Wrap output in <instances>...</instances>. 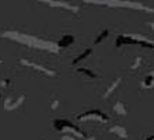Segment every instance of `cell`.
<instances>
[{
	"mask_svg": "<svg viewBox=\"0 0 154 140\" xmlns=\"http://www.w3.org/2000/svg\"><path fill=\"white\" fill-rule=\"evenodd\" d=\"M4 38H13L16 39L17 42H21V44H25L29 48H38V49H45V51H49V52H57L59 48L56 45H53L52 42H46V41L42 39H37L35 36H28L24 35V34H20V32H13V31H7L3 34Z\"/></svg>",
	"mask_w": 154,
	"mask_h": 140,
	"instance_id": "cell-1",
	"label": "cell"
},
{
	"mask_svg": "<svg viewBox=\"0 0 154 140\" xmlns=\"http://www.w3.org/2000/svg\"><path fill=\"white\" fill-rule=\"evenodd\" d=\"M123 45H140L143 48L154 49V41L147 39L146 36L142 35H119L115 41V46L121 48Z\"/></svg>",
	"mask_w": 154,
	"mask_h": 140,
	"instance_id": "cell-2",
	"label": "cell"
},
{
	"mask_svg": "<svg viewBox=\"0 0 154 140\" xmlns=\"http://www.w3.org/2000/svg\"><path fill=\"white\" fill-rule=\"evenodd\" d=\"M53 128L55 130H59V132H67L70 135H74L77 137H81V139H84L85 135L84 132L79 129L76 125H73L70 120L67 119H55L53 120Z\"/></svg>",
	"mask_w": 154,
	"mask_h": 140,
	"instance_id": "cell-3",
	"label": "cell"
},
{
	"mask_svg": "<svg viewBox=\"0 0 154 140\" xmlns=\"http://www.w3.org/2000/svg\"><path fill=\"white\" fill-rule=\"evenodd\" d=\"M77 119L79 120H98V122H101V123H106V122L111 120V118L106 115V114H104V112L98 111V109H93V111L84 112V114L79 115Z\"/></svg>",
	"mask_w": 154,
	"mask_h": 140,
	"instance_id": "cell-4",
	"label": "cell"
},
{
	"mask_svg": "<svg viewBox=\"0 0 154 140\" xmlns=\"http://www.w3.org/2000/svg\"><path fill=\"white\" fill-rule=\"evenodd\" d=\"M24 100H25V95H20V97H17V98L8 97V98H6V101H4L3 107L6 111H13V109H17L18 107H21L23 102H24Z\"/></svg>",
	"mask_w": 154,
	"mask_h": 140,
	"instance_id": "cell-5",
	"label": "cell"
},
{
	"mask_svg": "<svg viewBox=\"0 0 154 140\" xmlns=\"http://www.w3.org/2000/svg\"><path fill=\"white\" fill-rule=\"evenodd\" d=\"M38 2H44V3L49 4L51 7H62V8H65V10H69V11H73V13L79 11V7L72 6V4H67V3H63V2H55V0H38Z\"/></svg>",
	"mask_w": 154,
	"mask_h": 140,
	"instance_id": "cell-6",
	"label": "cell"
},
{
	"mask_svg": "<svg viewBox=\"0 0 154 140\" xmlns=\"http://www.w3.org/2000/svg\"><path fill=\"white\" fill-rule=\"evenodd\" d=\"M21 63L25 64V66H28V67H31V69H35V70H38V72H42L44 74H46V76H56V73H55V72H52V70H49V69L44 67V66H41V64L34 63V62L21 59Z\"/></svg>",
	"mask_w": 154,
	"mask_h": 140,
	"instance_id": "cell-7",
	"label": "cell"
},
{
	"mask_svg": "<svg viewBox=\"0 0 154 140\" xmlns=\"http://www.w3.org/2000/svg\"><path fill=\"white\" fill-rule=\"evenodd\" d=\"M142 88H144V90H151V88H154V70L149 72L146 76H144V79H143V81H142Z\"/></svg>",
	"mask_w": 154,
	"mask_h": 140,
	"instance_id": "cell-8",
	"label": "cell"
},
{
	"mask_svg": "<svg viewBox=\"0 0 154 140\" xmlns=\"http://www.w3.org/2000/svg\"><path fill=\"white\" fill-rule=\"evenodd\" d=\"M109 133H115L118 137L121 139H128V130H126L123 126H119V125H115V126H111L109 128Z\"/></svg>",
	"mask_w": 154,
	"mask_h": 140,
	"instance_id": "cell-9",
	"label": "cell"
},
{
	"mask_svg": "<svg viewBox=\"0 0 154 140\" xmlns=\"http://www.w3.org/2000/svg\"><path fill=\"white\" fill-rule=\"evenodd\" d=\"M76 72L79 73V74H81L83 77H85V79H90V80H95L97 79V73L93 72V70H90V69L87 67H79L76 69Z\"/></svg>",
	"mask_w": 154,
	"mask_h": 140,
	"instance_id": "cell-10",
	"label": "cell"
},
{
	"mask_svg": "<svg viewBox=\"0 0 154 140\" xmlns=\"http://www.w3.org/2000/svg\"><path fill=\"white\" fill-rule=\"evenodd\" d=\"M74 42V36L73 35H63L59 39V42L56 44V46L59 49L60 48H67V46H70V45Z\"/></svg>",
	"mask_w": 154,
	"mask_h": 140,
	"instance_id": "cell-11",
	"label": "cell"
},
{
	"mask_svg": "<svg viewBox=\"0 0 154 140\" xmlns=\"http://www.w3.org/2000/svg\"><path fill=\"white\" fill-rule=\"evenodd\" d=\"M121 81H122V79L119 77V79H116V80H114L112 83H111V86L105 90V94H104V98H108V97H111L112 94L115 92V90H116L118 87H119V84H121Z\"/></svg>",
	"mask_w": 154,
	"mask_h": 140,
	"instance_id": "cell-12",
	"label": "cell"
},
{
	"mask_svg": "<svg viewBox=\"0 0 154 140\" xmlns=\"http://www.w3.org/2000/svg\"><path fill=\"white\" fill-rule=\"evenodd\" d=\"M114 111L118 115H122V116L128 115V108H126V105L123 104V102H121V101H118L116 104L114 105Z\"/></svg>",
	"mask_w": 154,
	"mask_h": 140,
	"instance_id": "cell-13",
	"label": "cell"
},
{
	"mask_svg": "<svg viewBox=\"0 0 154 140\" xmlns=\"http://www.w3.org/2000/svg\"><path fill=\"white\" fill-rule=\"evenodd\" d=\"M108 35H109V30H108V28H104V30L97 35V38L94 39V45H100L102 41L108 38Z\"/></svg>",
	"mask_w": 154,
	"mask_h": 140,
	"instance_id": "cell-14",
	"label": "cell"
},
{
	"mask_svg": "<svg viewBox=\"0 0 154 140\" xmlns=\"http://www.w3.org/2000/svg\"><path fill=\"white\" fill-rule=\"evenodd\" d=\"M91 53H93V48H87V49L84 51V52L81 53V55H79V56L76 58V59L73 60V63H72V64H73V66H76L77 63H80L81 60H84L85 58H87V56H90Z\"/></svg>",
	"mask_w": 154,
	"mask_h": 140,
	"instance_id": "cell-15",
	"label": "cell"
},
{
	"mask_svg": "<svg viewBox=\"0 0 154 140\" xmlns=\"http://www.w3.org/2000/svg\"><path fill=\"white\" fill-rule=\"evenodd\" d=\"M142 63H143V59H142V58H136V59L133 60L132 66H130V70H136V69H139L140 66H142Z\"/></svg>",
	"mask_w": 154,
	"mask_h": 140,
	"instance_id": "cell-16",
	"label": "cell"
},
{
	"mask_svg": "<svg viewBox=\"0 0 154 140\" xmlns=\"http://www.w3.org/2000/svg\"><path fill=\"white\" fill-rule=\"evenodd\" d=\"M0 86H2V87H10V86H11V81H10V79H3V80L0 81Z\"/></svg>",
	"mask_w": 154,
	"mask_h": 140,
	"instance_id": "cell-17",
	"label": "cell"
},
{
	"mask_svg": "<svg viewBox=\"0 0 154 140\" xmlns=\"http://www.w3.org/2000/svg\"><path fill=\"white\" fill-rule=\"evenodd\" d=\"M60 140H76V136L74 135H69V133H66L63 136L60 137Z\"/></svg>",
	"mask_w": 154,
	"mask_h": 140,
	"instance_id": "cell-18",
	"label": "cell"
},
{
	"mask_svg": "<svg viewBox=\"0 0 154 140\" xmlns=\"http://www.w3.org/2000/svg\"><path fill=\"white\" fill-rule=\"evenodd\" d=\"M57 107H59V100H53L51 104V109H56Z\"/></svg>",
	"mask_w": 154,
	"mask_h": 140,
	"instance_id": "cell-19",
	"label": "cell"
},
{
	"mask_svg": "<svg viewBox=\"0 0 154 140\" xmlns=\"http://www.w3.org/2000/svg\"><path fill=\"white\" fill-rule=\"evenodd\" d=\"M144 140H154V135H150V136H146Z\"/></svg>",
	"mask_w": 154,
	"mask_h": 140,
	"instance_id": "cell-20",
	"label": "cell"
},
{
	"mask_svg": "<svg viewBox=\"0 0 154 140\" xmlns=\"http://www.w3.org/2000/svg\"><path fill=\"white\" fill-rule=\"evenodd\" d=\"M84 140H95L94 137H88V139H84Z\"/></svg>",
	"mask_w": 154,
	"mask_h": 140,
	"instance_id": "cell-21",
	"label": "cell"
},
{
	"mask_svg": "<svg viewBox=\"0 0 154 140\" xmlns=\"http://www.w3.org/2000/svg\"><path fill=\"white\" fill-rule=\"evenodd\" d=\"M150 25H151V28H153V30H154V23H151Z\"/></svg>",
	"mask_w": 154,
	"mask_h": 140,
	"instance_id": "cell-22",
	"label": "cell"
},
{
	"mask_svg": "<svg viewBox=\"0 0 154 140\" xmlns=\"http://www.w3.org/2000/svg\"><path fill=\"white\" fill-rule=\"evenodd\" d=\"M0 98H2V92H0Z\"/></svg>",
	"mask_w": 154,
	"mask_h": 140,
	"instance_id": "cell-23",
	"label": "cell"
},
{
	"mask_svg": "<svg viewBox=\"0 0 154 140\" xmlns=\"http://www.w3.org/2000/svg\"><path fill=\"white\" fill-rule=\"evenodd\" d=\"M0 63H2V60H0Z\"/></svg>",
	"mask_w": 154,
	"mask_h": 140,
	"instance_id": "cell-24",
	"label": "cell"
}]
</instances>
